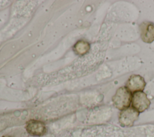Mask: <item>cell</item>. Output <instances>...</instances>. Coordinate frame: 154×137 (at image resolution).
<instances>
[{
	"instance_id": "1",
	"label": "cell",
	"mask_w": 154,
	"mask_h": 137,
	"mask_svg": "<svg viewBox=\"0 0 154 137\" xmlns=\"http://www.w3.org/2000/svg\"><path fill=\"white\" fill-rule=\"evenodd\" d=\"M132 96L131 92L125 86H122L117 89L112 98V101L114 107L122 110L130 107Z\"/></svg>"
},
{
	"instance_id": "2",
	"label": "cell",
	"mask_w": 154,
	"mask_h": 137,
	"mask_svg": "<svg viewBox=\"0 0 154 137\" xmlns=\"http://www.w3.org/2000/svg\"><path fill=\"white\" fill-rule=\"evenodd\" d=\"M140 113L132 107H129L120 111L119 122L123 127H131L138 119Z\"/></svg>"
},
{
	"instance_id": "3",
	"label": "cell",
	"mask_w": 154,
	"mask_h": 137,
	"mask_svg": "<svg viewBox=\"0 0 154 137\" xmlns=\"http://www.w3.org/2000/svg\"><path fill=\"white\" fill-rule=\"evenodd\" d=\"M131 103L132 107L137 110L139 113H141L143 112L149 107L150 101L146 93L140 91L133 94Z\"/></svg>"
},
{
	"instance_id": "4",
	"label": "cell",
	"mask_w": 154,
	"mask_h": 137,
	"mask_svg": "<svg viewBox=\"0 0 154 137\" xmlns=\"http://www.w3.org/2000/svg\"><path fill=\"white\" fill-rule=\"evenodd\" d=\"M146 81L144 78L137 74L131 75L126 83V88L131 93L143 91L146 86Z\"/></svg>"
},
{
	"instance_id": "5",
	"label": "cell",
	"mask_w": 154,
	"mask_h": 137,
	"mask_svg": "<svg viewBox=\"0 0 154 137\" xmlns=\"http://www.w3.org/2000/svg\"><path fill=\"white\" fill-rule=\"evenodd\" d=\"M25 129L30 135L34 136H41L46 132V127L45 123L36 119L28 121L26 123Z\"/></svg>"
},
{
	"instance_id": "6",
	"label": "cell",
	"mask_w": 154,
	"mask_h": 137,
	"mask_svg": "<svg viewBox=\"0 0 154 137\" xmlns=\"http://www.w3.org/2000/svg\"><path fill=\"white\" fill-rule=\"evenodd\" d=\"M140 37L142 40L147 43H150L154 41V24L145 21L140 25Z\"/></svg>"
},
{
	"instance_id": "7",
	"label": "cell",
	"mask_w": 154,
	"mask_h": 137,
	"mask_svg": "<svg viewBox=\"0 0 154 137\" xmlns=\"http://www.w3.org/2000/svg\"><path fill=\"white\" fill-rule=\"evenodd\" d=\"M89 49L90 44L86 41H78L75 45V50L79 55L85 54L88 51Z\"/></svg>"
},
{
	"instance_id": "8",
	"label": "cell",
	"mask_w": 154,
	"mask_h": 137,
	"mask_svg": "<svg viewBox=\"0 0 154 137\" xmlns=\"http://www.w3.org/2000/svg\"><path fill=\"white\" fill-rule=\"evenodd\" d=\"M2 137H12V136H4Z\"/></svg>"
}]
</instances>
